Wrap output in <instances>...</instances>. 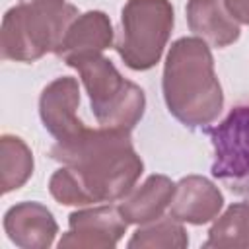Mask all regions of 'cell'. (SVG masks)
<instances>
[{
  "mask_svg": "<svg viewBox=\"0 0 249 249\" xmlns=\"http://www.w3.org/2000/svg\"><path fill=\"white\" fill-rule=\"evenodd\" d=\"M74 16L76 10L64 2H23L12 8L4 18V56L35 60L49 49L56 51Z\"/></svg>",
  "mask_w": 249,
  "mask_h": 249,
  "instance_id": "cell-2",
  "label": "cell"
},
{
  "mask_svg": "<svg viewBox=\"0 0 249 249\" xmlns=\"http://www.w3.org/2000/svg\"><path fill=\"white\" fill-rule=\"evenodd\" d=\"M206 132L214 146L212 175L218 179L249 175V105L231 109L222 124Z\"/></svg>",
  "mask_w": 249,
  "mask_h": 249,
  "instance_id": "cell-4",
  "label": "cell"
},
{
  "mask_svg": "<svg viewBox=\"0 0 249 249\" xmlns=\"http://www.w3.org/2000/svg\"><path fill=\"white\" fill-rule=\"evenodd\" d=\"M171 193V185L165 177H150L148 183L144 185V189L140 191V195L136 198H142L144 202H126L121 206V212L126 220L130 222H146L152 220L156 216H160L161 208L165 206L163 202H152L154 198H169Z\"/></svg>",
  "mask_w": 249,
  "mask_h": 249,
  "instance_id": "cell-6",
  "label": "cell"
},
{
  "mask_svg": "<svg viewBox=\"0 0 249 249\" xmlns=\"http://www.w3.org/2000/svg\"><path fill=\"white\" fill-rule=\"evenodd\" d=\"M21 2H64V0H21Z\"/></svg>",
  "mask_w": 249,
  "mask_h": 249,
  "instance_id": "cell-7",
  "label": "cell"
},
{
  "mask_svg": "<svg viewBox=\"0 0 249 249\" xmlns=\"http://www.w3.org/2000/svg\"><path fill=\"white\" fill-rule=\"evenodd\" d=\"M4 228L14 243H18L21 235H25V231L29 230H41L51 237L56 231L51 212L39 204H21V206L10 208L4 220Z\"/></svg>",
  "mask_w": 249,
  "mask_h": 249,
  "instance_id": "cell-5",
  "label": "cell"
},
{
  "mask_svg": "<svg viewBox=\"0 0 249 249\" xmlns=\"http://www.w3.org/2000/svg\"><path fill=\"white\" fill-rule=\"evenodd\" d=\"M123 21L134 23L140 29H123V39L117 43L119 54L134 70L154 66L161 54L167 33L148 31L173 25V12L167 0H130L123 10Z\"/></svg>",
  "mask_w": 249,
  "mask_h": 249,
  "instance_id": "cell-3",
  "label": "cell"
},
{
  "mask_svg": "<svg viewBox=\"0 0 249 249\" xmlns=\"http://www.w3.org/2000/svg\"><path fill=\"white\" fill-rule=\"evenodd\" d=\"M163 93L169 111L185 124L212 121L222 109V91L212 72V56L198 39H179L165 64Z\"/></svg>",
  "mask_w": 249,
  "mask_h": 249,
  "instance_id": "cell-1",
  "label": "cell"
}]
</instances>
